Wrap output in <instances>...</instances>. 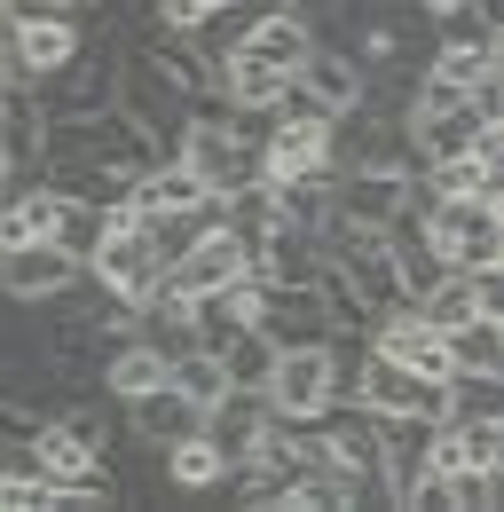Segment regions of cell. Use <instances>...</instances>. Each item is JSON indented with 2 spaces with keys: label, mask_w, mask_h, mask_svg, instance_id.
I'll use <instances>...</instances> for the list:
<instances>
[{
  "label": "cell",
  "mask_w": 504,
  "mask_h": 512,
  "mask_svg": "<svg viewBox=\"0 0 504 512\" xmlns=\"http://www.w3.org/2000/svg\"><path fill=\"white\" fill-rule=\"evenodd\" d=\"M119 71H126V48L111 40V32H87V48H79L63 71L32 79V87H40L48 127H63V119H103V111L119 103Z\"/></svg>",
  "instance_id": "cell-1"
},
{
  "label": "cell",
  "mask_w": 504,
  "mask_h": 512,
  "mask_svg": "<svg viewBox=\"0 0 504 512\" xmlns=\"http://www.w3.org/2000/svg\"><path fill=\"white\" fill-rule=\"evenodd\" d=\"M426 237L441 245V260L449 268H497L504 260V213H497V197H434L426 213Z\"/></svg>",
  "instance_id": "cell-2"
},
{
  "label": "cell",
  "mask_w": 504,
  "mask_h": 512,
  "mask_svg": "<svg viewBox=\"0 0 504 512\" xmlns=\"http://www.w3.org/2000/svg\"><path fill=\"white\" fill-rule=\"evenodd\" d=\"M111 32V24H103ZM87 48V24H71L63 8H16V32L0 40V79H48Z\"/></svg>",
  "instance_id": "cell-3"
},
{
  "label": "cell",
  "mask_w": 504,
  "mask_h": 512,
  "mask_svg": "<svg viewBox=\"0 0 504 512\" xmlns=\"http://www.w3.org/2000/svg\"><path fill=\"white\" fill-rule=\"evenodd\" d=\"M331 339V331H323ZM308 339V347H276V371H268V418H284V426H315L323 410H331V347Z\"/></svg>",
  "instance_id": "cell-4"
},
{
  "label": "cell",
  "mask_w": 504,
  "mask_h": 512,
  "mask_svg": "<svg viewBox=\"0 0 504 512\" xmlns=\"http://www.w3.org/2000/svg\"><path fill=\"white\" fill-rule=\"evenodd\" d=\"M339 174V119H268L260 134V182Z\"/></svg>",
  "instance_id": "cell-5"
},
{
  "label": "cell",
  "mask_w": 504,
  "mask_h": 512,
  "mask_svg": "<svg viewBox=\"0 0 504 512\" xmlns=\"http://www.w3.org/2000/svg\"><path fill=\"white\" fill-rule=\"evenodd\" d=\"M71 276H79V260L63 253L56 237H32V245L0 253V300H16V308H40V300H56Z\"/></svg>",
  "instance_id": "cell-6"
},
{
  "label": "cell",
  "mask_w": 504,
  "mask_h": 512,
  "mask_svg": "<svg viewBox=\"0 0 504 512\" xmlns=\"http://www.w3.org/2000/svg\"><path fill=\"white\" fill-rule=\"evenodd\" d=\"M323 253L339 260V276H347V284L371 300V316L402 300V284H394V260H386V229H331V237H323Z\"/></svg>",
  "instance_id": "cell-7"
},
{
  "label": "cell",
  "mask_w": 504,
  "mask_h": 512,
  "mask_svg": "<svg viewBox=\"0 0 504 512\" xmlns=\"http://www.w3.org/2000/svg\"><path fill=\"white\" fill-rule=\"evenodd\" d=\"M40 150H48L40 87L32 79H0V166L8 174H40Z\"/></svg>",
  "instance_id": "cell-8"
},
{
  "label": "cell",
  "mask_w": 504,
  "mask_h": 512,
  "mask_svg": "<svg viewBox=\"0 0 504 512\" xmlns=\"http://www.w3.org/2000/svg\"><path fill=\"white\" fill-rule=\"evenodd\" d=\"M371 347L394 355V363H410V371H426V379H449V347H441V331L418 316L410 300H394V308L371 316Z\"/></svg>",
  "instance_id": "cell-9"
},
{
  "label": "cell",
  "mask_w": 504,
  "mask_h": 512,
  "mask_svg": "<svg viewBox=\"0 0 504 512\" xmlns=\"http://www.w3.org/2000/svg\"><path fill=\"white\" fill-rule=\"evenodd\" d=\"M292 79H300V95H308L323 119H347V111H363V103H371V71L355 64L347 48H315Z\"/></svg>",
  "instance_id": "cell-10"
},
{
  "label": "cell",
  "mask_w": 504,
  "mask_h": 512,
  "mask_svg": "<svg viewBox=\"0 0 504 512\" xmlns=\"http://www.w3.org/2000/svg\"><path fill=\"white\" fill-rule=\"evenodd\" d=\"M402 134H410V150H418V166H426V158H457V150H481L489 119H481L473 103H449V111H410V103H402Z\"/></svg>",
  "instance_id": "cell-11"
},
{
  "label": "cell",
  "mask_w": 504,
  "mask_h": 512,
  "mask_svg": "<svg viewBox=\"0 0 504 512\" xmlns=\"http://www.w3.org/2000/svg\"><path fill=\"white\" fill-rule=\"evenodd\" d=\"M237 276H252V260H245V245H237L221 221H213V229L166 268V284H182V292H221V284H237Z\"/></svg>",
  "instance_id": "cell-12"
},
{
  "label": "cell",
  "mask_w": 504,
  "mask_h": 512,
  "mask_svg": "<svg viewBox=\"0 0 504 512\" xmlns=\"http://www.w3.org/2000/svg\"><path fill=\"white\" fill-rule=\"evenodd\" d=\"M260 331L276 347H308V339L331 331V316H323L315 284H260Z\"/></svg>",
  "instance_id": "cell-13"
},
{
  "label": "cell",
  "mask_w": 504,
  "mask_h": 512,
  "mask_svg": "<svg viewBox=\"0 0 504 512\" xmlns=\"http://www.w3.org/2000/svg\"><path fill=\"white\" fill-rule=\"evenodd\" d=\"M245 48L260 56V64H284V71H300V64L315 56V24L300 16V8H284V0H268V8L252 16Z\"/></svg>",
  "instance_id": "cell-14"
},
{
  "label": "cell",
  "mask_w": 504,
  "mask_h": 512,
  "mask_svg": "<svg viewBox=\"0 0 504 512\" xmlns=\"http://www.w3.org/2000/svg\"><path fill=\"white\" fill-rule=\"evenodd\" d=\"M126 418H134V442H150V449L182 442V434H205V410H197V402H189L174 379H166V386H150L142 402H126Z\"/></svg>",
  "instance_id": "cell-15"
},
{
  "label": "cell",
  "mask_w": 504,
  "mask_h": 512,
  "mask_svg": "<svg viewBox=\"0 0 504 512\" xmlns=\"http://www.w3.org/2000/svg\"><path fill=\"white\" fill-rule=\"evenodd\" d=\"M268 426V394H252V386H229L221 402H205V442L221 449L229 465L252 449V434Z\"/></svg>",
  "instance_id": "cell-16"
},
{
  "label": "cell",
  "mask_w": 504,
  "mask_h": 512,
  "mask_svg": "<svg viewBox=\"0 0 504 512\" xmlns=\"http://www.w3.org/2000/svg\"><path fill=\"white\" fill-rule=\"evenodd\" d=\"M315 260H323V237L276 221V229L260 237V253H252V276H260V284H315Z\"/></svg>",
  "instance_id": "cell-17"
},
{
  "label": "cell",
  "mask_w": 504,
  "mask_h": 512,
  "mask_svg": "<svg viewBox=\"0 0 504 512\" xmlns=\"http://www.w3.org/2000/svg\"><path fill=\"white\" fill-rule=\"evenodd\" d=\"M103 402H142L150 386H166V347H150V339H119L111 355H103Z\"/></svg>",
  "instance_id": "cell-18"
},
{
  "label": "cell",
  "mask_w": 504,
  "mask_h": 512,
  "mask_svg": "<svg viewBox=\"0 0 504 512\" xmlns=\"http://www.w3.org/2000/svg\"><path fill=\"white\" fill-rule=\"evenodd\" d=\"M142 56L166 71L182 95H213V56L197 48V32H166V24H150V40H142Z\"/></svg>",
  "instance_id": "cell-19"
},
{
  "label": "cell",
  "mask_w": 504,
  "mask_h": 512,
  "mask_svg": "<svg viewBox=\"0 0 504 512\" xmlns=\"http://www.w3.org/2000/svg\"><path fill=\"white\" fill-rule=\"evenodd\" d=\"M441 347H449V371L504 379V316H465L457 331H441Z\"/></svg>",
  "instance_id": "cell-20"
},
{
  "label": "cell",
  "mask_w": 504,
  "mask_h": 512,
  "mask_svg": "<svg viewBox=\"0 0 504 512\" xmlns=\"http://www.w3.org/2000/svg\"><path fill=\"white\" fill-rule=\"evenodd\" d=\"M189 205H213V190L189 174L182 158H158L150 174H134V213H189Z\"/></svg>",
  "instance_id": "cell-21"
},
{
  "label": "cell",
  "mask_w": 504,
  "mask_h": 512,
  "mask_svg": "<svg viewBox=\"0 0 504 512\" xmlns=\"http://www.w3.org/2000/svg\"><path fill=\"white\" fill-rule=\"evenodd\" d=\"M276 197V221H292V229H308V237H331V174H292V182H268Z\"/></svg>",
  "instance_id": "cell-22"
},
{
  "label": "cell",
  "mask_w": 504,
  "mask_h": 512,
  "mask_svg": "<svg viewBox=\"0 0 504 512\" xmlns=\"http://www.w3.org/2000/svg\"><path fill=\"white\" fill-rule=\"evenodd\" d=\"M158 457H166V481L174 489H221V473H229V457L205 442V434H182V442H166Z\"/></svg>",
  "instance_id": "cell-23"
},
{
  "label": "cell",
  "mask_w": 504,
  "mask_h": 512,
  "mask_svg": "<svg viewBox=\"0 0 504 512\" xmlns=\"http://www.w3.org/2000/svg\"><path fill=\"white\" fill-rule=\"evenodd\" d=\"M315 300H323V316H331V331H371V300L339 276V260L323 253L315 260Z\"/></svg>",
  "instance_id": "cell-24"
},
{
  "label": "cell",
  "mask_w": 504,
  "mask_h": 512,
  "mask_svg": "<svg viewBox=\"0 0 504 512\" xmlns=\"http://www.w3.org/2000/svg\"><path fill=\"white\" fill-rule=\"evenodd\" d=\"M221 371H229V386H252V394H260L268 371H276V339H268L260 323H245V331L221 347Z\"/></svg>",
  "instance_id": "cell-25"
},
{
  "label": "cell",
  "mask_w": 504,
  "mask_h": 512,
  "mask_svg": "<svg viewBox=\"0 0 504 512\" xmlns=\"http://www.w3.org/2000/svg\"><path fill=\"white\" fill-rule=\"evenodd\" d=\"M103 237H111V213H103V205H79V197H63V205H56V245L79 260V268H87V253H95Z\"/></svg>",
  "instance_id": "cell-26"
},
{
  "label": "cell",
  "mask_w": 504,
  "mask_h": 512,
  "mask_svg": "<svg viewBox=\"0 0 504 512\" xmlns=\"http://www.w3.org/2000/svg\"><path fill=\"white\" fill-rule=\"evenodd\" d=\"M166 379L182 386V394L197 402V410L229 394V371H221V355H205V347H182V355H166Z\"/></svg>",
  "instance_id": "cell-27"
},
{
  "label": "cell",
  "mask_w": 504,
  "mask_h": 512,
  "mask_svg": "<svg viewBox=\"0 0 504 512\" xmlns=\"http://www.w3.org/2000/svg\"><path fill=\"white\" fill-rule=\"evenodd\" d=\"M441 489H449V512H489L504 489L497 465H457V473H441Z\"/></svg>",
  "instance_id": "cell-28"
},
{
  "label": "cell",
  "mask_w": 504,
  "mask_h": 512,
  "mask_svg": "<svg viewBox=\"0 0 504 512\" xmlns=\"http://www.w3.org/2000/svg\"><path fill=\"white\" fill-rule=\"evenodd\" d=\"M48 418H56V426L71 434V442H87L95 457L111 449V410H103V402H71V394H63V402L48 410Z\"/></svg>",
  "instance_id": "cell-29"
},
{
  "label": "cell",
  "mask_w": 504,
  "mask_h": 512,
  "mask_svg": "<svg viewBox=\"0 0 504 512\" xmlns=\"http://www.w3.org/2000/svg\"><path fill=\"white\" fill-rule=\"evenodd\" d=\"M465 8H473V0H418V16H426V24H449V16H465Z\"/></svg>",
  "instance_id": "cell-30"
},
{
  "label": "cell",
  "mask_w": 504,
  "mask_h": 512,
  "mask_svg": "<svg viewBox=\"0 0 504 512\" xmlns=\"http://www.w3.org/2000/svg\"><path fill=\"white\" fill-rule=\"evenodd\" d=\"M284 8H300V16H308V24H315V16H331L339 0H284Z\"/></svg>",
  "instance_id": "cell-31"
}]
</instances>
